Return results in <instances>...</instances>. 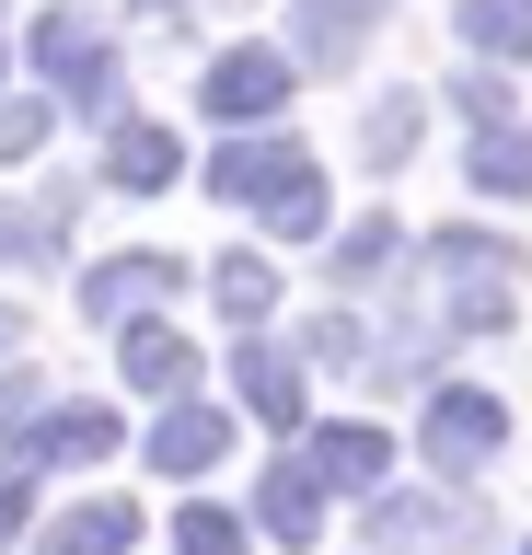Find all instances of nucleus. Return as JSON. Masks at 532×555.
<instances>
[{
	"label": "nucleus",
	"instance_id": "nucleus-1",
	"mask_svg": "<svg viewBox=\"0 0 532 555\" xmlns=\"http://www.w3.org/2000/svg\"><path fill=\"white\" fill-rule=\"evenodd\" d=\"M428 278H440V324L497 336V324H521L532 255H521V243H497V232H428Z\"/></svg>",
	"mask_w": 532,
	"mask_h": 555
},
{
	"label": "nucleus",
	"instance_id": "nucleus-2",
	"mask_svg": "<svg viewBox=\"0 0 532 555\" xmlns=\"http://www.w3.org/2000/svg\"><path fill=\"white\" fill-rule=\"evenodd\" d=\"M36 69H47V104H81V116H116V47H105V24L81 12V0H47L36 12Z\"/></svg>",
	"mask_w": 532,
	"mask_h": 555
},
{
	"label": "nucleus",
	"instance_id": "nucleus-3",
	"mask_svg": "<svg viewBox=\"0 0 532 555\" xmlns=\"http://www.w3.org/2000/svg\"><path fill=\"white\" fill-rule=\"evenodd\" d=\"M417 440H428V463H440V475H486L497 451H509V405H497V393H475V382H440Z\"/></svg>",
	"mask_w": 532,
	"mask_h": 555
},
{
	"label": "nucleus",
	"instance_id": "nucleus-4",
	"mask_svg": "<svg viewBox=\"0 0 532 555\" xmlns=\"http://www.w3.org/2000/svg\"><path fill=\"white\" fill-rule=\"evenodd\" d=\"M278 104H289V59H278V47H220V59L197 69V116H220L232 139L267 128Z\"/></svg>",
	"mask_w": 532,
	"mask_h": 555
},
{
	"label": "nucleus",
	"instance_id": "nucleus-5",
	"mask_svg": "<svg viewBox=\"0 0 532 555\" xmlns=\"http://www.w3.org/2000/svg\"><path fill=\"white\" fill-rule=\"evenodd\" d=\"M174 289H185V255L151 243V255H105V267L81 278V312H93V324H140V312H163Z\"/></svg>",
	"mask_w": 532,
	"mask_h": 555
},
{
	"label": "nucleus",
	"instance_id": "nucleus-6",
	"mask_svg": "<svg viewBox=\"0 0 532 555\" xmlns=\"http://www.w3.org/2000/svg\"><path fill=\"white\" fill-rule=\"evenodd\" d=\"M116 371H128V393H140V405H185V382H197V347H185L163 312H140V324L116 336Z\"/></svg>",
	"mask_w": 532,
	"mask_h": 555
},
{
	"label": "nucleus",
	"instance_id": "nucleus-7",
	"mask_svg": "<svg viewBox=\"0 0 532 555\" xmlns=\"http://www.w3.org/2000/svg\"><path fill=\"white\" fill-rule=\"evenodd\" d=\"M301 163H313V151H301V139H278V128L220 139V151H209V197H232V208H244V197H278Z\"/></svg>",
	"mask_w": 532,
	"mask_h": 555
},
{
	"label": "nucleus",
	"instance_id": "nucleus-8",
	"mask_svg": "<svg viewBox=\"0 0 532 555\" xmlns=\"http://www.w3.org/2000/svg\"><path fill=\"white\" fill-rule=\"evenodd\" d=\"M105 185H128V197L185 185V139L163 128V116H116V139H105Z\"/></svg>",
	"mask_w": 532,
	"mask_h": 555
},
{
	"label": "nucleus",
	"instance_id": "nucleus-9",
	"mask_svg": "<svg viewBox=\"0 0 532 555\" xmlns=\"http://www.w3.org/2000/svg\"><path fill=\"white\" fill-rule=\"evenodd\" d=\"M313 486H336V498H382V475H393V440L371 428V416H348V428H313Z\"/></svg>",
	"mask_w": 532,
	"mask_h": 555
},
{
	"label": "nucleus",
	"instance_id": "nucleus-10",
	"mask_svg": "<svg viewBox=\"0 0 532 555\" xmlns=\"http://www.w3.org/2000/svg\"><path fill=\"white\" fill-rule=\"evenodd\" d=\"M289 35L313 69H348L371 35H382V0H289Z\"/></svg>",
	"mask_w": 532,
	"mask_h": 555
},
{
	"label": "nucleus",
	"instance_id": "nucleus-11",
	"mask_svg": "<svg viewBox=\"0 0 532 555\" xmlns=\"http://www.w3.org/2000/svg\"><path fill=\"white\" fill-rule=\"evenodd\" d=\"M220 451H232V416H220V405H163V416H151V475H185V486H197Z\"/></svg>",
	"mask_w": 532,
	"mask_h": 555
},
{
	"label": "nucleus",
	"instance_id": "nucleus-12",
	"mask_svg": "<svg viewBox=\"0 0 532 555\" xmlns=\"http://www.w3.org/2000/svg\"><path fill=\"white\" fill-rule=\"evenodd\" d=\"M232 393H244L255 428H301V359H289V347H255V336H244V359H232Z\"/></svg>",
	"mask_w": 532,
	"mask_h": 555
},
{
	"label": "nucleus",
	"instance_id": "nucleus-13",
	"mask_svg": "<svg viewBox=\"0 0 532 555\" xmlns=\"http://www.w3.org/2000/svg\"><path fill=\"white\" fill-rule=\"evenodd\" d=\"M255 532H278V544H313V532H324V486H313L301 451L267 463V486H255Z\"/></svg>",
	"mask_w": 532,
	"mask_h": 555
},
{
	"label": "nucleus",
	"instance_id": "nucleus-14",
	"mask_svg": "<svg viewBox=\"0 0 532 555\" xmlns=\"http://www.w3.org/2000/svg\"><path fill=\"white\" fill-rule=\"evenodd\" d=\"M36 463H116V405H47Z\"/></svg>",
	"mask_w": 532,
	"mask_h": 555
},
{
	"label": "nucleus",
	"instance_id": "nucleus-15",
	"mask_svg": "<svg viewBox=\"0 0 532 555\" xmlns=\"http://www.w3.org/2000/svg\"><path fill=\"white\" fill-rule=\"evenodd\" d=\"M140 544V509L128 498H81V509H59V532H47V555H128Z\"/></svg>",
	"mask_w": 532,
	"mask_h": 555
},
{
	"label": "nucleus",
	"instance_id": "nucleus-16",
	"mask_svg": "<svg viewBox=\"0 0 532 555\" xmlns=\"http://www.w3.org/2000/svg\"><path fill=\"white\" fill-rule=\"evenodd\" d=\"M452 532H463V509H440V498H393V486L371 498V544H382V555H405V544H452Z\"/></svg>",
	"mask_w": 532,
	"mask_h": 555
},
{
	"label": "nucleus",
	"instance_id": "nucleus-17",
	"mask_svg": "<svg viewBox=\"0 0 532 555\" xmlns=\"http://www.w3.org/2000/svg\"><path fill=\"white\" fill-rule=\"evenodd\" d=\"M475 59H532V0H452Z\"/></svg>",
	"mask_w": 532,
	"mask_h": 555
},
{
	"label": "nucleus",
	"instance_id": "nucleus-18",
	"mask_svg": "<svg viewBox=\"0 0 532 555\" xmlns=\"http://www.w3.org/2000/svg\"><path fill=\"white\" fill-rule=\"evenodd\" d=\"M463 173H475L486 197H532V128H475Z\"/></svg>",
	"mask_w": 532,
	"mask_h": 555
},
{
	"label": "nucleus",
	"instance_id": "nucleus-19",
	"mask_svg": "<svg viewBox=\"0 0 532 555\" xmlns=\"http://www.w3.org/2000/svg\"><path fill=\"white\" fill-rule=\"evenodd\" d=\"M417 128H428V81H417V93H382L371 116H359V163H405Z\"/></svg>",
	"mask_w": 532,
	"mask_h": 555
},
{
	"label": "nucleus",
	"instance_id": "nucleus-20",
	"mask_svg": "<svg viewBox=\"0 0 532 555\" xmlns=\"http://www.w3.org/2000/svg\"><path fill=\"white\" fill-rule=\"evenodd\" d=\"M209 289H220V312H232V324H267V312H278V267H267V255H244V243L209 267Z\"/></svg>",
	"mask_w": 532,
	"mask_h": 555
},
{
	"label": "nucleus",
	"instance_id": "nucleus-21",
	"mask_svg": "<svg viewBox=\"0 0 532 555\" xmlns=\"http://www.w3.org/2000/svg\"><path fill=\"white\" fill-rule=\"evenodd\" d=\"M393 255H405V220H382V208H371V220H348V232H336V278H348V289H371V278H382Z\"/></svg>",
	"mask_w": 532,
	"mask_h": 555
},
{
	"label": "nucleus",
	"instance_id": "nucleus-22",
	"mask_svg": "<svg viewBox=\"0 0 532 555\" xmlns=\"http://www.w3.org/2000/svg\"><path fill=\"white\" fill-rule=\"evenodd\" d=\"M255 208H267V232H278V243H313V232H324V173L301 163L278 197H255Z\"/></svg>",
	"mask_w": 532,
	"mask_h": 555
},
{
	"label": "nucleus",
	"instance_id": "nucleus-23",
	"mask_svg": "<svg viewBox=\"0 0 532 555\" xmlns=\"http://www.w3.org/2000/svg\"><path fill=\"white\" fill-rule=\"evenodd\" d=\"M47 405H59V393H47L36 371H0V451H24V440H36V416H47Z\"/></svg>",
	"mask_w": 532,
	"mask_h": 555
},
{
	"label": "nucleus",
	"instance_id": "nucleus-24",
	"mask_svg": "<svg viewBox=\"0 0 532 555\" xmlns=\"http://www.w3.org/2000/svg\"><path fill=\"white\" fill-rule=\"evenodd\" d=\"M301 359H313V371H359V359H371V336H359V312H313V336H301Z\"/></svg>",
	"mask_w": 532,
	"mask_h": 555
},
{
	"label": "nucleus",
	"instance_id": "nucleus-25",
	"mask_svg": "<svg viewBox=\"0 0 532 555\" xmlns=\"http://www.w3.org/2000/svg\"><path fill=\"white\" fill-rule=\"evenodd\" d=\"M174 555H244V520H232V509H209V498H197V509L174 520Z\"/></svg>",
	"mask_w": 532,
	"mask_h": 555
},
{
	"label": "nucleus",
	"instance_id": "nucleus-26",
	"mask_svg": "<svg viewBox=\"0 0 532 555\" xmlns=\"http://www.w3.org/2000/svg\"><path fill=\"white\" fill-rule=\"evenodd\" d=\"M47 128H59V104H47V93H24V104H0V163H24V151H36Z\"/></svg>",
	"mask_w": 532,
	"mask_h": 555
},
{
	"label": "nucleus",
	"instance_id": "nucleus-27",
	"mask_svg": "<svg viewBox=\"0 0 532 555\" xmlns=\"http://www.w3.org/2000/svg\"><path fill=\"white\" fill-rule=\"evenodd\" d=\"M452 104L475 116V128H509V81H497V69H463V81H452Z\"/></svg>",
	"mask_w": 532,
	"mask_h": 555
},
{
	"label": "nucleus",
	"instance_id": "nucleus-28",
	"mask_svg": "<svg viewBox=\"0 0 532 555\" xmlns=\"http://www.w3.org/2000/svg\"><path fill=\"white\" fill-rule=\"evenodd\" d=\"M24 509H36V486H24V463H0V544L24 532Z\"/></svg>",
	"mask_w": 532,
	"mask_h": 555
},
{
	"label": "nucleus",
	"instance_id": "nucleus-29",
	"mask_svg": "<svg viewBox=\"0 0 532 555\" xmlns=\"http://www.w3.org/2000/svg\"><path fill=\"white\" fill-rule=\"evenodd\" d=\"M12 347H24V301H0V359H12Z\"/></svg>",
	"mask_w": 532,
	"mask_h": 555
},
{
	"label": "nucleus",
	"instance_id": "nucleus-30",
	"mask_svg": "<svg viewBox=\"0 0 532 555\" xmlns=\"http://www.w3.org/2000/svg\"><path fill=\"white\" fill-rule=\"evenodd\" d=\"M140 12H174V0H140Z\"/></svg>",
	"mask_w": 532,
	"mask_h": 555
},
{
	"label": "nucleus",
	"instance_id": "nucleus-31",
	"mask_svg": "<svg viewBox=\"0 0 532 555\" xmlns=\"http://www.w3.org/2000/svg\"><path fill=\"white\" fill-rule=\"evenodd\" d=\"M521 555H532V544H521Z\"/></svg>",
	"mask_w": 532,
	"mask_h": 555
}]
</instances>
